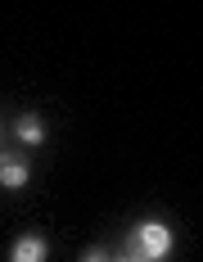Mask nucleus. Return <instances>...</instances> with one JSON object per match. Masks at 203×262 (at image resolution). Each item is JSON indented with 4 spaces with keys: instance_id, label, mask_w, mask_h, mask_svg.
I'll list each match as a JSON object with an SVG mask.
<instances>
[{
    "instance_id": "obj_1",
    "label": "nucleus",
    "mask_w": 203,
    "mask_h": 262,
    "mask_svg": "<svg viewBox=\"0 0 203 262\" xmlns=\"http://www.w3.org/2000/svg\"><path fill=\"white\" fill-rule=\"evenodd\" d=\"M172 253V231L163 222H140L131 231V244H127V258L131 262H158Z\"/></svg>"
},
{
    "instance_id": "obj_2",
    "label": "nucleus",
    "mask_w": 203,
    "mask_h": 262,
    "mask_svg": "<svg viewBox=\"0 0 203 262\" xmlns=\"http://www.w3.org/2000/svg\"><path fill=\"white\" fill-rule=\"evenodd\" d=\"M50 258V244L41 235H23L14 239V249H9V262H46Z\"/></svg>"
},
{
    "instance_id": "obj_3",
    "label": "nucleus",
    "mask_w": 203,
    "mask_h": 262,
    "mask_svg": "<svg viewBox=\"0 0 203 262\" xmlns=\"http://www.w3.org/2000/svg\"><path fill=\"white\" fill-rule=\"evenodd\" d=\"M0 185H9V190H18V185H27V163L14 154L0 158Z\"/></svg>"
},
{
    "instance_id": "obj_4",
    "label": "nucleus",
    "mask_w": 203,
    "mask_h": 262,
    "mask_svg": "<svg viewBox=\"0 0 203 262\" xmlns=\"http://www.w3.org/2000/svg\"><path fill=\"white\" fill-rule=\"evenodd\" d=\"M14 136H18L23 145H41V140H46V122H41L36 113H23L18 127H14Z\"/></svg>"
},
{
    "instance_id": "obj_5",
    "label": "nucleus",
    "mask_w": 203,
    "mask_h": 262,
    "mask_svg": "<svg viewBox=\"0 0 203 262\" xmlns=\"http://www.w3.org/2000/svg\"><path fill=\"white\" fill-rule=\"evenodd\" d=\"M81 262H108V253H104V249H86V253H81Z\"/></svg>"
}]
</instances>
